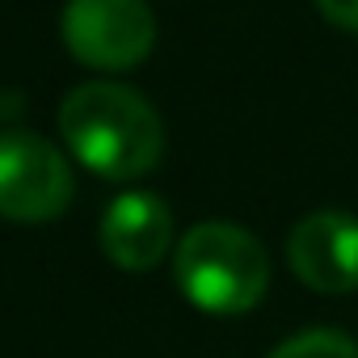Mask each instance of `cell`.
Segmentation results:
<instances>
[{
  "label": "cell",
  "instance_id": "obj_1",
  "mask_svg": "<svg viewBox=\"0 0 358 358\" xmlns=\"http://www.w3.org/2000/svg\"><path fill=\"white\" fill-rule=\"evenodd\" d=\"M59 131L76 160L110 182H135L156 169L164 152V127L156 110L127 85L89 80L59 106Z\"/></svg>",
  "mask_w": 358,
  "mask_h": 358
},
{
  "label": "cell",
  "instance_id": "obj_2",
  "mask_svg": "<svg viewBox=\"0 0 358 358\" xmlns=\"http://www.w3.org/2000/svg\"><path fill=\"white\" fill-rule=\"evenodd\" d=\"M182 295L215 316H241L262 303L270 287V257L257 236L236 224H199L182 236L173 257Z\"/></svg>",
  "mask_w": 358,
  "mask_h": 358
},
{
  "label": "cell",
  "instance_id": "obj_3",
  "mask_svg": "<svg viewBox=\"0 0 358 358\" xmlns=\"http://www.w3.org/2000/svg\"><path fill=\"white\" fill-rule=\"evenodd\" d=\"M72 169L34 131L0 135V215L13 224H47L72 203Z\"/></svg>",
  "mask_w": 358,
  "mask_h": 358
},
{
  "label": "cell",
  "instance_id": "obj_4",
  "mask_svg": "<svg viewBox=\"0 0 358 358\" xmlns=\"http://www.w3.org/2000/svg\"><path fill=\"white\" fill-rule=\"evenodd\" d=\"M64 43L72 59L89 68L127 72L148 59L156 43V22L143 0H68Z\"/></svg>",
  "mask_w": 358,
  "mask_h": 358
},
{
  "label": "cell",
  "instance_id": "obj_5",
  "mask_svg": "<svg viewBox=\"0 0 358 358\" xmlns=\"http://www.w3.org/2000/svg\"><path fill=\"white\" fill-rule=\"evenodd\" d=\"M287 262L295 278L320 295L358 291V215L316 211L299 220L287 241Z\"/></svg>",
  "mask_w": 358,
  "mask_h": 358
},
{
  "label": "cell",
  "instance_id": "obj_6",
  "mask_svg": "<svg viewBox=\"0 0 358 358\" xmlns=\"http://www.w3.org/2000/svg\"><path fill=\"white\" fill-rule=\"evenodd\" d=\"M173 245V215L156 194H122L101 215V253L118 270H152Z\"/></svg>",
  "mask_w": 358,
  "mask_h": 358
},
{
  "label": "cell",
  "instance_id": "obj_7",
  "mask_svg": "<svg viewBox=\"0 0 358 358\" xmlns=\"http://www.w3.org/2000/svg\"><path fill=\"white\" fill-rule=\"evenodd\" d=\"M270 358H358L354 337L337 333V329H308L295 333L291 341H282Z\"/></svg>",
  "mask_w": 358,
  "mask_h": 358
},
{
  "label": "cell",
  "instance_id": "obj_8",
  "mask_svg": "<svg viewBox=\"0 0 358 358\" xmlns=\"http://www.w3.org/2000/svg\"><path fill=\"white\" fill-rule=\"evenodd\" d=\"M316 9L324 13V22L358 34V0H316Z\"/></svg>",
  "mask_w": 358,
  "mask_h": 358
}]
</instances>
